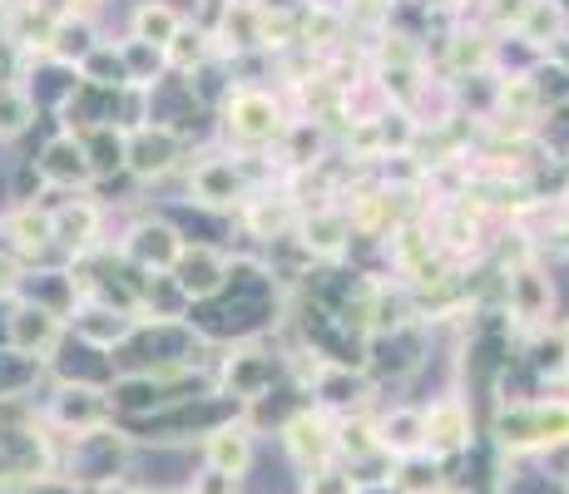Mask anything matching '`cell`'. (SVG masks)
Instances as JSON below:
<instances>
[{"label":"cell","instance_id":"6da1fadb","mask_svg":"<svg viewBox=\"0 0 569 494\" xmlns=\"http://www.w3.org/2000/svg\"><path fill=\"white\" fill-rule=\"evenodd\" d=\"M496 435L506 450H545L569 441V401H540V405H510L500 411Z\"/></svg>","mask_w":569,"mask_h":494},{"label":"cell","instance_id":"7a4b0ae2","mask_svg":"<svg viewBox=\"0 0 569 494\" xmlns=\"http://www.w3.org/2000/svg\"><path fill=\"white\" fill-rule=\"evenodd\" d=\"M183 139L173 124H134L124 134V169L134 179H163L179 163Z\"/></svg>","mask_w":569,"mask_h":494},{"label":"cell","instance_id":"3957f363","mask_svg":"<svg viewBox=\"0 0 569 494\" xmlns=\"http://www.w3.org/2000/svg\"><path fill=\"white\" fill-rule=\"evenodd\" d=\"M50 415L74 441H84V435H100L104 425L114 421V401H109V391H100V386H60Z\"/></svg>","mask_w":569,"mask_h":494},{"label":"cell","instance_id":"277c9868","mask_svg":"<svg viewBox=\"0 0 569 494\" xmlns=\"http://www.w3.org/2000/svg\"><path fill=\"white\" fill-rule=\"evenodd\" d=\"M421 435H426V455L446 460V455H461L470 445V405L461 395H441L421 411Z\"/></svg>","mask_w":569,"mask_h":494},{"label":"cell","instance_id":"5b68a950","mask_svg":"<svg viewBox=\"0 0 569 494\" xmlns=\"http://www.w3.org/2000/svg\"><path fill=\"white\" fill-rule=\"evenodd\" d=\"M223 124H228V134L243 139V144H262V139H272L282 129V114H278V104H272V94L233 90L223 104Z\"/></svg>","mask_w":569,"mask_h":494},{"label":"cell","instance_id":"8992f818","mask_svg":"<svg viewBox=\"0 0 569 494\" xmlns=\"http://www.w3.org/2000/svg\"><path fill=\"white\" fill-rule=\"evenodd\" d=\"M228 282V258L213 248H189L183 243L179 262H173V288L183 292V302H203V296H218Z\"/></svg>","mask_w":569,"mask_h":494},{"label":"cell","instance_id":"52a82bcc","mask_svg":"<svg viewBox=\"0 0 569 494\" xmlns=\"http://www.w3.org/2000/svg\"><path fill=\"white\" fill-rule=\"evenodd\" d=\"M550 302H555V288L550 278H545L535 262H516V268H506V306L510 316H516L520 326H535L550 316Z\"/></svg>","mask_w":569,"mask_h":494},{"label":"cell","instance_id":"ba28073f","mask_svg":"<svg viewBox=\"0 0 569 494\" xmlns=\"http://www.w3.org/2000/svg\"><path fill=\"white\" fill-rule=\"evenodd\" d=\"M64 326H60V312L50 306H30L20 302L16 316H10V351L16 356H30V361H46L54 346H60Z\"/></svg>","mask_w":569,"mask_h":494},{"label":"cell","instance_id":"9c48e42d","mask_svg":"<svg viewBox=\"0 0 569 494\" xmlns=\"http://www.w3.org/2000/svg\"><path fill=\"white\" fill-rule=\"evenodd\" d=\"M282 445H288V455L298 460L302 470H317V465H327V455L337 450V425L327 421L322 411H298L282 425Z\"/></svg>","mask_w":569,"mask_h":494},{"label":"cell","instance_id":"30bf717a","mask_svg":"<svg viewBox=\"0 0 569 494\" xmlns=\"http://www.w3.org/2000/svg\"><path fill=\"white\" fill-rule=\"evenodd\" d=\"M272 376H278V361L262 346H238L223 361V391H233L238 401H258L272 386Z\"/></svg>","mask_w":569,"mask_h":494},{"label":"cell","instance_id":"8fae6325","mask_svg":"<svg viewBox=\"0 0 569 494\" xmlns=\"http://www.w3.org/2000/svg\"><path fill=\"white\" fill-rule=\"evenodd\" d=\"M189 189L203 208H238L243 203V173L228 159H203V163H193Z\"/></svg>","mask_w":569,"mask_h":494},{"label":"cell","instance_id":"7c38bea8","mask_svg":"<svg viewBox=\"0 0 569 494\" xmlns=\"http://www.w3.org/2000/svg\"><path fill=\"white\" fill-rule=\"evenodd\" d=\"M203 455H208V470H223V475L243 480L248 465H253V431L248 425H213L203 435Z\"/></svg>","mask_w":569,"mask_h":494},{"label":"cell","instance_id":"4fadbf2b","mask_svg":"<svg viewBox=\"0 0 569 494\" xmlns=\"http://www.w3.org/2000/svg\"><path fill=\"white\" fill-rule=\"evenodd\" d=\"M179 252H183V238L173 233L169 223H159V218H144V223L129 233V258L139 262V268H149V272H173V262H179Z\"/></svg>","mask_w":569,"mask_h":494},{"label":"cell","instance_id":"5bb4252c","mask_svg":"<svg viewBox=\"0 0 569 494\" xmlns=\"http://www.w3.org/2000/svg\"><path fill=\"white\" fill-rule=\"evenodd\" d=\"M50 233L60 248L70 252H90L94 238H100V208L84 203V198H70V203H60L50 213Z\"/></svg>","mask_w":569,"mask_h":494},{"label":"cell","instance_id":"9a60e30c","mask_svg":"<svg viewBox=\"0 0 569 494\" xmlns=\"http://www.w3.org/2000/svg\"><path fill=\"white\" fill-rule=\"evenodd\" d=\"M36 169H40V179H46V183H60V189H74V183L94 179V173H90V159H84V149H80V139H74V134L50 139L46 153L36 159Z\"/></svg>","mask_w":569,"mask_h":494},{"label":"cell","instance_id":"2e32d148","mask_svg":"<svg viewBox=\"0 0 569 494\" xmlns=\"http://www.w3.org/2000/svg\"><path fill=\"white\" fill-rule=\"evenodd\" d=\"M134 326L139 322L129 312H109V306H100V302H90L80 316H74V336L90 342V346H100V351H114L119 342H129Z\"/></svg>","mask_w":569,"mask_h":494},{"label":"cell","instance_id":"e0dca14e","mask_svg":"<svg viewBox=\"0 0 569 494\" xmlns=\"http://www.w3.org/2000/svg\"><path fill=\"white\" fill-rule=\"evenodd\" d=\"M312 391L322 395V405H332V411H352V405H362L367 395V376L352 366H332V361H322L312 376Z\"/></svg>","mask_w":569,"mask_h":494},{"label":"cell","instance_id":"ac0fdd59","mask_svg":"<svg viewBox=\"0 0 569 494\" xmlns=\"http://www.w3.org/2000/svg\"><path fill=\"white\" fill-rule=\"evenodd\" d=\"M347 238H352V223H347L342 208H317V213L302 218V243H308L317 258H342Z\"/></svg>","mask_w":569,"mask_h":494},{"label":"cell","instance_id":"d6986e66","mask_svg":"<svg viewBox=\"0 0 569 494\" xmlns=\"http://www.w3.org/2000/svg\"><path fill=\"white\" fill-rule=\"evenodd\" d=\"M74 139H80L84 159H90V173L100 179V173H114L124 169V129L114 124H90V129H74Z\"/></svg>","mask_w":569,"mask_h":494},{"label":"cell","instance_id":"ffe728a7","mask_svg":"<svg viewBox=\"0 0 569 494\" xmlns=\"http://www.w3.org/2000/svg\"><path fill=\"white\" fill-rule=\"evenodd\" d=\"M377 445L381 455H421L426 450V435H421V411H391L387 421H377Z\"/></svg>","mask_w":569,"mask_h":494},{"label":"cell","instance_id":"44dd1931","mask_svg":"<svg viewBox=\"0 0 569 494\" xmlns=\"http://www.w3.org/2000/svg\"><path fill=\"white\" fill-rule=\"evenodd\" d=\"M516 30H520V40H530V46H560L565 6H560V0H525Z\"/></svg>","mask_w":569,"mask_h":494},{"label":"cell","instance_id":"7402d4cb","mask_svg":"<svg viewBox=\"0 0 569 494\" xmlns=\"http://www.w3.org/2000/svg\"><path fill=\"white\" fill-rule=\"evenodd\" d=\"M183 30V16L169 6V0H144L134 10V40L149 50H169V40Z\"/></svg>","mask_w":569,"mask_h":494},{"label":"cell","instance_id":"603a6c76","mask_svg":"<svg viewBox=\"0 0 569 494\" xmlns=\"http://www.w3.org/2000/svg\"><path fill=\"white\" fill-rule=\"evenodd\" d=\"M6 238H10V248L20 252V258H36V252H46L54 243V233H50V213H40V208H16V213L6 218Z\"/></svg>","mask_w":569,"mask_h":494},{"label":"cell","instance_id":"cb8c5ba5","mask_svg":"<svg viewBox=\"0 0 569 494\" xmlns=\"http://www.w3.org/2000/svg\"><path fill=\"white\" fill-rule=\"evenodd\" d=\"M347 223H352V233H362V238L391 233V223H397V213H391V193H357Z\"/></svg>","mask_w":569,"mask_h":494},{"label":"cell","instance_id":"d4e9b609","mask_svg":"<svg viewBox=\"0 0 569 494\" xmlns=\"http://www.w3.org/2000/svg\"><path fill=\"white\" fill-rule=\"evenodd\" d=\"M391 485H397V494H431L436 485H441V470H436V460L426 455H407L397 465V475H391Z\"/></svg>","mask_w":569,"mask_h":494},{"label":"cell","instance_id":"484cf974","mask_svg":"<svg viewBox=\"0 0 569 494\" xmlns=\"http://www.w3.org/2000/svg\"><path fill=\"white\" fill-rule=\"evenodd\" d=\"M535 104H540V90H535L530 74H510L500 84V119H530Z\"/></svg>","mask_w":569,"mask_h":494},{"label":"cell","instance_id":"4316f807","mask_svg":"<svg viewBox=\"0 0 569 494\" xmlns=\"http://www.w3.org/2000/svg\"><path fill=\"white\" fill-rule=\"evenodd\" d=\"M163 54H169L173 70H193V64L208 60V30H199V26L189 30V26H183L179 36L169 40V50H163Z\"/></svg>","mask_w":569,"mask_h":494},{"label":"cell","instance_id":"83f0119b","mask_svg":"<svg viewBox=\"0 0 569 494\" xmlns=\"http://www.w3.org/2000/svg\"><path fill=\"white\" fill-rule=\"evenodd\" d=\"M36 119V104H30L20 90H10V84H0V139L6 134H20V129Z\"/></svg>","mask_w":569,"mask_h":494},{"label":"cell","instance_id":"f1b7e54d","mask_svg":"<svg viewBox=\"0 0 569 494\" xmlns=\"http://www.w3.org/2000/svg\"><path fill=\"white\" fill-rule=\"evenodd\" d=\"M337 450H347L352 460L381 455V445H377V425H367V421H347V425H337Z\"/></svg>","mask_w":569,"mask_h":494},{"label":"cell","instance_id":"f546056e","mask_svg":"<svg viewBox=\"0 0 569 494\" xmlns=\"http://www.w3.org/2000/svg\"><path fill=\"white\" fill-rule=\"evenodd\" d=\"M298 26H302V40H308V46H327V40L342 30V16H337V10H327V6H308L298 16Z\"/></svg>","mask_w":569,"mask_h":494},{"label":"cell","instance_id":"4dcf8cb0","mask_svg":"<svg viewBox=\"0 0 569 494\" xmlns=\"http://www.w3.org/2000/svg\"><path fill=\"white\" fill-rule=\"evenodd\" d=\"M451 64L456 70H486L490 64V40L486 36H456L451 40Z\"/></svg>","mask_w":569,"mask_h":494},{"label":"cell","instance_id":"1f68e13d","mask_svg":"<svg viewBox=\"0 0 569 494\" xmlns=\"http://www.w3.org/2000/svg\"><path fill=\"white\" fill-rule=\"evenodd\" d=\"M377 54L387 70H416V60H421V50L411 46V36H381Z\"/></svg>","mask_w":569,"mask_h":494},{"label":"cell","instance_id":"d6a6232c","mask_svg":"<svg viewBox=\"0 0 569 494\" xmlns=\"http://www.w3.org/2000/svg\"><path fill=\"white\" fill-rule=\"evenodd\" d=\"M308 494H357V485H352V475H347V470L317 465L308 475Z\"/></svg>","mask_w":569,"mask_h":494},{"label":"cell","instance_id":"836d02e7","mask_svg":"<svg viewBox=\"0 0 569 494\" xmlns=\"http://www.w3.org/2000/svg\"><path fill=\"white\" fill-rule=\"evenodd\" d=\"M243 223H248V233H253V238H272V233H282V223H288V218L272 213V203H253Z\"/></svg>","mask_w":569,"mask_h":494},{"label":"cell","instance_id":"e575fe53","mask_svg":"<svg viewBox=\"0 0 569 494\" xmlns=\"http://www.w3.org/2000/svg\"><path fill=\"white\" fill-rule=\"evenodd\" d=\"M189 494H238V480L223 475V470H203V475H193Z\"/></svg>","mask_w":569,"mask_h":494},{"label":"cell","instance_id":"d590c367","mask_svg":"<svg viewBox=\"0 0 569 494\" xmlns=\"http://www.w3.org/2000/svg\"><path fill=\"white\" fill-rule=\"evenodd\" d=\"M0 292H10V278H6V268H0Z\"/></svg>","mask_w":569,"mask_h":494},{"label":"cell","instance_id":"8d00e7d4","mask_svg":"<svg viewBox=\"0 0 569 494\" xmlns=\"http://www.w3.org/2000/svg\"><path fill=\"white\" fill-rule=\"evenodd\" d=\"M80 6H90V0H80Z\"/></svg>","mask_w":569,"mask_h":494}]
</instances>
